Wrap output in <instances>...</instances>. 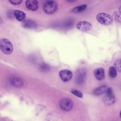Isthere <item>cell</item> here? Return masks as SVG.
Masks as SVG:
<instances>
[{
	"mask_svg": "<svg viewBox=\"0 0 121 121\" xmlns=\"http://www.w3.org/2000/svg\"><path fill=\"white\" fill-rule=\"evenodd\" d=\"M0 49L4 54L9 55L12 52L13 48L9 41L6 39L3 38L0 40Z\"/></svg>",
	"mask_w": 121,
	"mask_h": 121,
	"instance_id": "1",
	"label": "cell"
},
{
	"mask_svg": "<svg viewBox=\"0 0 121 121\" xmlns=\"http://www.w3.org/2000/svg\"><path fill=\"white\" fill-rule=\"evenodd\" d=\"M57 8V4L53 0H46L43 4V10L45 13L48 14L54 13L56 10Z\"/></svg>",
	"mask_w": 121,
	"mask_h": 121,
	"instance_id": "2",
	"label": "cell"
},
{
	"mask_svg": "<svg viewBox=\"0 0 121 121\" xmlns=\"http://www.w3.org/2000/svg\"><path fill=\"white\" fill-rule=\"evenodd\" d=\"M98 21L101 24L105 26L111 24L112 22L113 19L109 15L104 13H100L96 16Z\"/></svg>",
	"mask_w": 121,
	"mask_h": 121,
	"instance_id": "3",
	"label": "cell"
},
{
	"mask_svg": "<svg viewBox=\"0 0 121 121\" xmlns=\"http://www.w3.org/2000/svg\"><path fill=\"white\" fill-rule=\"evenodd\" d=\"M105 93L106 95L103 99L104 104L108 105L113 104L115 102V99L112 89L111 87L108 88Z\"/></svg>",
	"mask_w": 121,
	"mask_h": 121,
	"instance_id": "4",
	"label": "cell"
},
{
	"mask_svg": "<svg viewBox=\"0 0 121 121\" xmlns=\"http://www.w3.org/2000/svg\"><path fill=\"white\" fill-rule=\"evenodd\" d=\"M60 106L62 110L65 111H68L72 109L73 106V104L70 99L65 98L60 101Z\"/></svg>",
	"mask_w": 121,
	"mask_h": 121,
	"instance_id": "5",
	"label": "cell"
},
{
	"mask_svg": "<svg viewBox=\"0 0 121 121\" xmlns=\"http://www.w3.org/2000/svg\"><path fill=\"white\" fill-rule=\"evenodd\" d=\"M59 75L61 79L64 82H67L72 78L73 74L70 70L64 69L61 71L59 73Z\"/></svg>",
	"mask_w": 121,
	"mask_h": 121,
	"instance_id": "6",
	"label": "cell"
},
{
	"mask_svg": "<svg viewBox=\"0 0 121 121\" xmlns=\"http://www.w3.org/2000/svg\"><path fill=\"white\" fill-rule=\"evenodd\" d=\"M76 27L78 30L83 31L90 30L92 28L91 24L86 21H82L78 22L77 24Z\"/></svg>",
	"mask_w": 121,
	"mask_h": 121,
	"instance_id": "7",
	"label": "cell"
},
{
	"mask_svg": "<svg viewBox=\"0 0 121 121\" xmlns=\"http://www.w3.org/2000/svg\"><path fill=\"white\" fill-rule=\"evenodd\" d=\"M26 8L29 10L32 11H35L38 8V3L37 0H28L25 3Z\"/></svg>",
	"mask_w": 121,
	"mask_h": 121,
	"instance_id": "8",
	"label": "cell"
},
{
	"mask_svg": "<svg viewBox=\"0 0 121 121\" xmlns=\"http://www.w3.org/2000/svg\"><path fill=\"white\" fill-rule=\"evenodd\" d=\"M22 26L23 27L26 28L34 29L36 28V24L33 20L27 19L23 21Z\"/></svg>",
	"mask_w": 121,
	"mask_h": 121,
	"instance_id": "9",
	"label": "cell"
},
{
	"mask_svg": "<svg viewBox=\"0 0 121 121\" xmlns=\"http://www.w3.org/2000/svg\"><path fill=\"white\" fill-rule=\"evenodd\" d=\"M94 74L96 79L98 80H101L105 77V71L103 69L100 68L95 69Z\"/></svg>",
	"mask_w": 121,
	"mask_h": 121,
	"instance_id": "10",
	"label": "cell"
},
{
	"mask_svg": "<svg viewBox=\"0 0 121 121\" xmlns=\"http://www.w3.org/2000/svg\"><path fill=\"white\" fill-rule=\"evenodd\" d=\"M13 15L16 19L20 22L23 21L26 17L25 13L19 10H15L13 12Z\"/></svg>",
	"mask_w": 121,
	"mask_h": 121,
	"instance_id": "11",
	"label": "cell"
},
{
	"mask_svg": "<svg viewBox=\"0 0 121 121\" xmlns=\"http://www.w3.org/2000/svg\"><path fill=\"white\" fill-rule=\"evenodd\" d=\"M108 88L106 86H100L94 90V94L96 96L100 95L106 92Z\"/></svg>",
	"mask_w": 121,
	"mask_h": 121,
	"instance_id": "12",
	"label": "cell"
},
{
	"mask_svg": "<svg viewBox=\"0 0 121 121\" xmlns=\"http://www.w3.org/2000/svg\"><path fill=\"white\" fill-rule=\"evenodd\" d=\"M11 83L13 86L17 87L21 86L23 84L22 80L17 77L13 78L11 80Z\"/></svg>",
	"mask_w": 121,
	"mask_h": 121,
	"instance_id": "13",
	"label": "cell"
},
{
	"mask_svg": "<svg viewBox=\"0 0 121 121\" xmlns=\"http://www.w3.org/2000/svg\"><path fill=\"white\" fill-rule=\"evenodd\" d=\"M86 7V5H82L74 8L72 9L71 11L72 12L74 13L80 12L84 10Z\"/></svg>",
	"mask_w": 121,
	"mask_h": 121,
	"instance_id": "14",
	"label": "cell"
},
{
	"mask_svg": "<svg viewBox=\"0 0 121 121\" xmlns=\"http://www.w3.org/2000/svg\"><path fill=\"white\" fill-rule=\"evenodd\" d=\"M108 73L109 76L112 78H115L117 75V71L113 66L109 68Z\"/></svg>",
	"mask_w": 121,
	"mask_h": 121,
	"instance_id": "15",
	"label": "cell"
},
{
	"mask_svg": "<svg viewBox=\"0 0 121 121\" xmlns=\"http://www.w3.org/2000/svg\"><path fill=\"white\" fill-rule=\"evenodd\" d=\"M39 69L41 71L47 72L49 70L50 68L49 66L47 64L45 63H42L40 65Z\"/></svg>",
	"mask_w": 121,
	"mask_h": 121,
	"instance_id": "16",
	"label": "cell"
},
{
	"mask_svg": "<svg viewBox=\"0 0 121 121\" xmlns=\"http://www.w3.org/2000/svg\"><path fill=\"white\" fill-rule=\"evenodd\" d=\"M114 67L117 71L119 72H121V60H117L115 62Z\"/></svg>",
	"mask_w": 121,
	"mask_h": 121,
	"instance_id": "17",
	"label": "cell"
},
{
	"mask_svg": "<svg viewBox=\"0 0 121 121\" xmlns=\"http://www.w3.org/2000/svg\"><path fill=\"white\" fill-rule=\"evenodd\" d=\"M71 92L74 95L79 98H81L83 96L82 93L78 90H72L71 91Z\"/></svg>",
	"mask_w": 121,
	"mask_h": 121,
	"instance_id": "18",
	"label": "cell"
},
{
	"mask_svg": "<svg viewBox=\"0 0 121 121\" xmlns=\"http://www.w3.org/2000/svg\"><path fill=\"white\" fill-rule=\"evenodd\" d=\"M9 2L12 4L16 5L21 4L22 2V0H9Z\"/></svg>",
	"mask_w": 121,
	"mask_h": 121,
	"instance_id": "19",
	"label": "cell"
},
{
	"mask_svg": "<svg viewBox=\"0 0 121 121\" xmlns=\"http://www.w3.org/2000/svg\"><path fill=\"white\" fill-rule=\"evenodd\" d=\"M119 14L118 13L117 14V13H115V19H116L117 21H118L119 22V21H120V22L121 20H119V17H119Z\"/></svg>",
	"mask_w": 121,
	"mask_h": 121,
	"instance_id": "20",
	"label": "cell"
},
{
	"mask_svg": "<svg viewBox=\"0 0 121 121\" xmlns=\"http://www.w3.org/2000/svg\"><path fill=\"white\" fill-rule=\"evenodd\" d=\"M13 13H12V11H9V12H8L7 14V15L9 17H13Z\"/></svg>",
	"mask_w": 121,
	"mask_h": 121,
	"instance_id": "21",
	"label": "cell"
}]
</instances>
